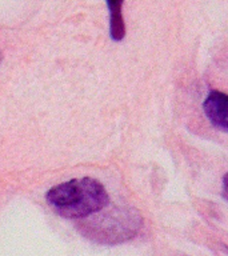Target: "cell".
I'll use <instances>...</instances> for the list:
<instances>
[{"label":"cell","instance_id":"cell-1","mask_svg":"<svg viewBox=\"0 0 228 256\" xmlns=\"http://www.w3.org/2000/svg\"><path fill=\"white\" fill-rule=\"evenodd\" d=\"M47 202L60 216L83 219L107 207L110 198L98 180L83 178L51 188L47 194Z\"/></svg>","mask_w":228,"mask_h":256},{"label":"cell","instance_id":"cell-2","mask_svg":"<svg viewBox=\"0 0 228 256\" xmlns=\"http://www.w3.org/2000/svg\"><path fill=\"white\" fill-rule=\"evenodd\" d=\"M139 227L140 218L135 211L119 208L95 212L78 222V230L86 238L100 244L122 243L135 236Z\"/></svg>","mask_w":228,"mask_h":256},{"label":"cell","instance_id":"cell-3","mask_svg":"<svg viewBox=\"0 0 228 256\" xmlns=\"http://www.w3.org/2000/svg\"><path fill=\"white\" fill-rule=\"evenodd\" d=\"M204 112L212 126L220 131L228 132V95L212 91L204 100Z\"/></svg>","mask_w":228,"mask_h":256},{"label":"cell","instance_id":"cell-4","mask_svg":"<svg viewBox=\"0 0 228 256\" xmlns=\"http://www.w3.org/2000/svg\"><path fill=\"white\" fill-rule=\"evenodd\" d=\"M124 0H107L110 10V31L111 38L116 42H120L126 36V24H124L122 7Z\"/></svg>","mask_w":228,"mask_h":256},{"label":"cell","instance_id":"cell-5","mask_svg":"<svg viewBox=\"0 0 228 256\" xmlns=\"http://www.w3.org/2000/svg\"><path fill=\"white\" fill-rule=\"evenodd\" d=\"M223 196L224 199L228 200V174H226L223 179Z\"/></svg>","mask_w":228,"mask_h":256},{"label":"cell","instance_id":"cell-6","mask_svg":"<svg viewBox=\"0 0 228 256\" xmlns=\"http://www.w3.org/2000/svg\"><path fill=\"white\" fill-rule=\"evenodd\" d=\"M0 58H2V56H0Z\"/></svg>","mask_w":228,"mask_h":256}]
</instances>
